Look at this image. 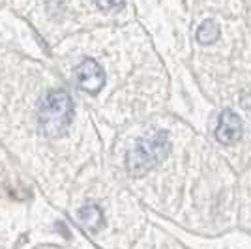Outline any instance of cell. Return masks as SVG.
Here are the masks:
<instances>
[{"mask_svg":"<svg viewBox=\"0 0 251 249\" xmlns=\"http://www.w3.org/2000/svg\"><path fill=\"white\" fill-rule=\"evenodd\" d=\"M216 139L221 145H234L236 141L242 139V120L234 111L227 109L220 114L218 127H216Z\"/></svg>","mask_w":251,"mask_h":249,"instance_id":"277c9868","label":"cell"},{"mask_svg":"<svg viewBox=\"0 0 251 249\" xmlns=\"http://www.w3.org/2000/svg\"><path fill=\"white\" fill-rule=\"evenodd\" d=\"M100 10H116L124 4V0H94Z\"/></svg>","mask_w":251,"mask_h":249,"instance_id":"52a82bcc","label":"cell"},{"mask_svg":"<svg viewBox=\"0 0 251 249\" xmlns=\"http://www.w3.org/2000/svg\"><path fill=\"white\" fill-rule=\"evenodd\" d=\"M220 38V25L212 19H206V21L201 25L197 28V42L201 45H210Z\"/></svg>","mask_w":251,"mask_h":249,"instance_id":"8992f818","label":"cell"},{"mask_svg":"<svg viewBox=\"0 0 251 249\" xmlns=\"http://www.w3.org/2000/svg\"><path fill=\"white\" fill-rule=\"evenodd\" d=\"M74 113L75 107L72 96L62 88L51 90L42 100L40 111H38V122H40V129L43 131V135H62L72 124Z\"/></svg>","mask_w":251,"mask_h":249,"instance_id":"7a4b0ae2","label":"cell"},{"mask_svg":"<svg viewBox=\"0 0 251 249\" xmlns=\"http://www.w3.org/2000/svg\"><path fill=\"white\" fill-rule=\"evenodd\" d=\"M75 79L81 90L88 94H98L105 84V73L94 58H86L77 66Z\"/></svg>","mask_w":251,"mask_h":249,"instance_id":"3957f363","label":"cell"},{"mask_svg":"<svg viewBox=\"0 0 251 249\" xmlns=\"http://www.w3.org/2000/svg\"><path fill=\"white\" fill-rule=\"evenodd\" d=\"M77 216H79L81 223L84 225V228L90 230V232H98L100 228L103 227V212L96 204H86V206L79 208Z\"/></svg>","mask_w":251,"mask_h":249,"instance_id":"5b68a950","label":"cell"},{"mask_svg":"<svg viewBox=\"0 0 251 249\" xmlns=\"http://www.w3.org/2000/svg\"><path fill=\"white\" fill-rule=\"evenodd\" d=\"M169 135L163 129H154L139 137L126 154V167L131 176H143L167 156Z\"/></svg>","mask_w":251,"mask_h":249,"instance_id":"6da1fadb","label":"cell"}]
</instances>
